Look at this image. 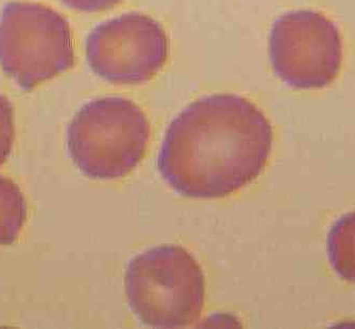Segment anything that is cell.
Wrapping results in <instances>:
<instances>
[{
    "mask_svg": "<svg viewBox=\"0 0 355 329\" xmlns=\"http://www.w3.org/2000/svg\"><path fill=\"white\" fill-rule=\"evenodd\" d=\"M75 64L69 21L40 3L12 1L0 16V66L26 91Z\"/></svg>",
    "mask_w": 355,
    "mask_h": 329,
    "instance_id": "obj_4",
    "label": "cell"
},
{
    "mask_svg": "<svg viewBox=\"0 0 355 329\" xmlns=\"http://www.w3.org/2000/svg\"><path fill=\"white\" fill-rule=\"evenodd\" d=\"M125 292L130 308L144 324L191 326L200 319L205 306V275L189 251L162 245L131 259Z\"/></svg>",
    "mask_w": 355,
    "mask_h": 329,
    "instance_id": "obj_3",
    "label": "cell"
},
{
    "mask_svg": "<svg viewBox=\"0 0 355 329\" xmlns=\"http://www.w3.org/2000/svg\"><path fill=\"white\" fill-rule=\"evenodd\" d=\"M329 260L345 281L355 283V211L335 221L327 239Z\"/></svg>",
    "mask_w": 355,
    "mask_h": 329,
    "instance_id": "obj_7",
    "label": "cell"
},
{
    "mask_svg": "<svg viewBox=\"0 0 355 329\" xmlns=\"http://www.w3.org/2000/svg\"><path fill=\"white\" fill-rule=\"evenodd\" d=\"M168 37L159 21L130 12L97 26L85 41L92 71L113 85H141L168 59Z\"/></svg>",
    "mask_w": 355,
    "mask_h": 329,
    "instance_id": "obj_6",
    "label": "cell"
},
{
    "mask_svg": "<svg viewBox=\"0 0 355 329\" xmlns=\"http://www.w3.org/2000/svg\"><path fill=\"white\" fill-rule=\"evenodd\" d=\"M61 1L71 9L93 13V12L112 9L123 0H61Z\"/></svg>",
    "mask_w": 355,
    "mask_h": 329,
    "instance_id": "obj_10",
    "label": "cell"
},
{
    "mask_svg": "<svg viewBox=\"0 0 355 329\" xmlns=\"http://www.w3.org/2000/svg\"><path fill=\"white\" fill-rule=\"evenodd\" d=\"M269 55L273 71L289 87L321 89L340 73L342 37L324 14L312 10L289 12L273 23Z\"/></svg>",
    "mask_w": 355,
    "mask_h": 329,
    "instance_id": "obj_5",
    "label": "cell"
},
{
    "mask_svg": "<svg viewBox=\"0 0 355 329\" xmlns=\"http://www.w3.org/2000/svg\"><path fill=\"white\" fill-rule=\"evenodd\" d=\"M14 134L13 107L5 96L0 95V166L11 153Z\"/></svg>",
    "mask_w": 355,
    "mask_h": 329,
    "instance_id": "obj_9",
    "label": "cell"
},
{
    "mask_svg": "<svg viewBox=\"0 0 355 329\" xmlns=\"http://www.w3.org/2000/svg\"><path fill=\"white\" fill-rule=\"evenodd\" d=\"M272 141V127L254 103L234 94H215L193 101L171 121L157 167L181 195L223 197L261 175Z\"/></svg>",
    "mask_w": 355,
    "mask_h": 329,
    "instance_id": "obj_1",
    "label": "cell"
},
{
    "mask_svg": "<svg viewBox=\"0 0 355 329\" xmlns=\"http://www.w3.org/2000/svg\"><path fill=\"white\" fill-rule=\"evenodd\" d=\"M150 137L143 109L123 97L89 101L67 127L69 157L91 179L125 177L141 163Z\"/></svg>",
    "mask_w": 355,
    "mask_h": 329,
    "instance_id": "obj_2",
    "label": "cell"
},
{
    "mask_svg": "<svg viewBox=\"0 0 355 329\" xmlns=\"http://www.w3.org/2000/svg\"><path fill=\"white\" fill-rule=\"evenodd\" d=\"M27 215L25 197L11 179L0 175V245L15 241Z\"/></svg>",
    "mask_w": 355,
    "mask_h": 329,
    "instance_id": "obj_8",
    "label": "cell"
}]
</instances>
